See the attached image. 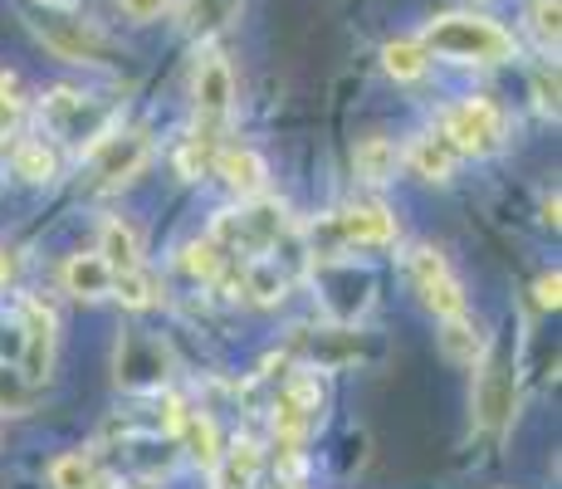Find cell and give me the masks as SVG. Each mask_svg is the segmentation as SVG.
Returning <instances> with one entry per match:
<instances>
[{
	"label": "cell",
	"mask_w": 562,
	"mask_h": 489,
	"mask_svg": "<svg viewBox=\"0 0 562 489\" xmlns=\"http://www.w3.org/2000/svg\"><path fill=\"white\" fill-rule=\"evenodd\" d=\"M382 64H386V74H392L396 84H416V79H426L430 54H426L420 40H392V45L382 49Z\"/></svg>",
	"instance_id": "obj_26"
},
{
	"label": "cell",
	"mask_w": 562,
	"mask_h": 489,
	"mask_svg": "<svg viewBox=\"0 0 562 489\" xmlns=\"http://www.w3.org/2000/svg\"><path fill=\"white\" fill-rule=\"evenodd\" d=\"M426 54L450 64H504L514 59V35L490 15H440L420 35Z\"/></svg>",
	"instance_id": "obj_1"
},
{
	"label": "cell",
	"mask_w": 562,
	"mask_h": 489,
	"mask_svg": "<svg viewBox=\"0 0 562 489\" xmlns=\"http://www.w3.org/2000/svg\"><path fill=\"white\" fill-rule=\"evenodd\" d=\"M533 93H538V108H543L548 118H558V79L553 74H533Z\"/></svg>",
	"instance_id": "obj_35"
},
{
	"label": "cell",
	"mask_w": 562,
	"mask_h": 489,
	"mask_svg": "<svg viewBox=\"0 0 562 489\" xmlns=\"http://www.w3.org/2000/svg\"><path fill=\"white\" fill-rule=\"evenodd\" d=\"M289 289H294V275H289V265L279 255H245L240 259V293L259 309H274V303L289 299Z\"/></svg>",
	"instance_id": "obj_14"
},
{
	"label": "cell",
	"mask_w": 562,
	"mask_h": 489,
	"mask_svg": "<svg viewBox=\"0 0 562 489\" xmlns=\"http://www.w3.org/2000/svg\"><path fill=\"white\" fill-rule=\"evenodd\" d=\"M352 171H358L367 187H386V181H396V171H402V147H396L392 137H362V143L352 147Z\"/></svg>",
	"instance_id": "obj_20"
},
{
	"label": "cell",
	"mask_w": 562,
	"mask_h": 489,
	"mask_svg": "<svg viewBox=\"0 0 562 489\" xmlns=\"http://www.w3.org/2000/svg\"><path fill=\"white\" fill-rule=\"evenodd\" d=\"M318 279V293H323V309L333 313L338 323H358L367 309H372V293H376V275L367 265H352V259H318L313 269Z\"/></svg>",
	"instance_id": "obj_4"
},
{
	"label": "cell",
	"mask_w": 562,
	"mask_h": 489,
	"mask_svg": "<svg viewBox=\"0 0 562 489\" xmlns=\"http://www.w3.org/2000/svg\"><path fill=\"white\" fill-rule=\"evenodd\" d=\"M558 211H562L558 196H543V225H553V231H558Z\"/></svg>",
	"instance_id": "obj_36"
},
{
	"label": "cell",
	"mask_w": 562,
	"mask_h": 489,
	"mask_svg": "<svg viewBox=\"0 0 562 489\" xmlns=\"http://www.w3.org/2000/svg\"><path fill=\"white\" fill-rule=\"evenodd\" d=\"M30 25H35L40 45H45L54 59H64V64H108V54H113V45H108L89 20L40 15V20H30Z\"/></svg>",
	"instance_id": "obj_8"
},
{
	"label": "cell",
	"mask_w": 562,
	"mask_h": 489,
	"mask_svg": "<svg viewBox=\"0 0 562 489\" xmlns=\"http://www.w3.org/2000/svg\"><path fill=\"white\" fill-rule=\"evenodd\" d=\"M440 353L456 367H480L490 357V333L470 313H450V319H440Z\"/></svg>",
	"instance_id": "obj_16"
},
{
	"label": "cell",
	"mask_w": 562,
	"mask_h": 489,
	"mask_svg": "<svg viewBox=\"0 0 562 489\" xmlns=\"http://www.w3.org/2000/svg\"><path fill=\"white\" fill-rule=\"evenodd\" d=\"M528 25H533L538 45L558 54V35H562V0H533V5H528Z\"/></svg>",
	"instance_id": "obj_31"
},
{
	"label": "cell",
	"mask_w": 562,
	"mask_h": 489,
	"mask_svg": "<svg viewBox=\"0 0 562 489\" xmlns=\"http://www.w3.org/2000/svg\"><path fill=\"white\" fill-rule=\"evenodd\" d=\"M10 269H15V265H10V255H5V249H0V289L10 285Z\"/></svg>",
	"instance_id": "obj_37"
},
{
	"label": "cell",
	"mask_w": 562,
	"mask_h": 489,
	"mask_svg": "<svg viewBox=\"0 0 562 489\" xmlns=\"http://www.w3.org/2000/svg\"><path fill=\"white\" fill-rule=\"evenodd\" d=\"M147 162H153V137H147L143 127H123V133L113 127V133L89 152V167L103 187H123V181H133Z\"/></svg>",
	"instance_id": "obj_9"
},
{
	"label": "cell",
	"mask_w": 562,
	"mask_h": 489,
	"mask_svg": "<svg viewBox=\"0 0 562 489\" xmlns=\"http://www.w3.org/2000/svg\"><path fill=\"white\" fill-rule=\"evenodd\" d=\"M15 319H20V338H25L15 367H20V377H25L30 387H40V382H49L54 343H59V319H54V309L45 299H20Z\"/></svg>",
	"instance_id": "obj_6"
},
{
	"label": "cell",
	"mask_w": 562,
	"mask_h": 489,
	"mask_svg": "<svg viewBox=\"0 0 562 489\" xmlns=\"http://www.w3.org/2000/svg\"><path fill=\"white\" fill-rule=\"evenodd\" d=\"M328 241L333 245H392L396 241V215L382 205H348V211L328 215Z\"/></svg>",
	"instance_id": "obj_13"
},
{
	"label": "cell",
	"mask_w": 562,
	"mask_h": 489,
	"mask_svg": "<svg viewBox=\"0 0 562 489\" xmlns=\"http://www.w3.org/2000/svg\"><path fill=\"white\" fill-rule=\"evenodd\" d=\"M440 133H446V143L464 152V157H490V152H499L504 137H509V118H504V108L494 103V98L474 93V98H460L456 108H446Z\"/></svg>",
	"instance_id": "obj_3"
},
{
	"label": "cell",
	"mask_w": 562,
	"mask_h": 489,
	"mask_svg": "<svg viewBox=\"0 0 562 489\" xmlns=\"http://www.w3.org/2000/svg\"><path fill=\"white\" fill-rule=\"evenodd\" d=\"M40 118H45V127L54 137H69V143H79L83 152H93L113 133V118H108L103 108H93V98L79 89H49L45 103H40Z\"/></svg>",
	"instance_id": "obj_5"
},
{
	"label": "cell",
	"mask_w": 562,
	"mask_h": 489,
	"mask_svg": "<svg viewBox=\"0 0 562 489\" xmlns=\"http://www.w3.org/2000/svg\"><path fill=\"white\" fill-rule=\"evenodd\" d=\"M215 177L225 181L240 201H250V196H265V181H269V162L259 157L255 147H215Z\"/></svg>",
	"instance_id": "obj_15"
},
{
	"label": "cell",
	"mask_w": 562,
	"mask_h": 489,
	"mask_svg": "<svg viewBox=\"0 0 562 489\" xmlns=\"http://www.w3.org/2000/svg\"><path fill=\"white\" fill-rule=\"evenodd\" d=\"M64 289L83 303H99V299L113 293V269H108V259L99 255V249H89V255H69L64 259Z\"/></svg>",
	"instance_id": "obj_18"
},
{
	"label": "cell",
	"mask_w": 562,
	"mask_h": 489,
	"mask_svg": "<svg viewBox=\"0 0 562 489\" xmlns=\"http://www.w3.org/2000/svg\"><path fill=\"white\" fill-rule=\"evenodd\" d=\"M99 255L108 259V269H137L143 265V241L123 215H108L99 225Z\"/></svg>",
	"instance_id": "obj_22"
},
{
	"label": "cell",
	"mask_w": 562,
	"mask_h": 489,
	"mask_svg": "<svg viewBox=\"0 0 562 489\" xmlns=\"http://www.w3.org/2000/svg\"><path fill=\"white\" fill-rule=\"evenodd\" d=\"M211 162H215V137L211 133H191L177 152V171L187 181H201V171H211Z\"/></svg>",
	"instance_id": "obj_29"
},
{
	"label": "cell",
	"mask_w": 562,
	"mask_h": 489,
	"mask_svg": "<svg viewBox=\"0 0 562 489\" xmlns=\"http://www.w3.org/2000/svg\"><path fill=\"white\" fill-rule=\"evenodd\" d=\"M514 401H518L514 373L484 357V363L474 367V426L480 431H504L509 426V416H514Z\"/></svg>",
	"instance_id": "obj_11"
},
{
	"label": "cell",
	"mask_w": 562,
	"mask_h": 489,
	"mask_svg": "<svg viewBox=\"0 0 562 489\" xmlns=\"http://www.w3.org/2000/svg\"><path fill=\"white\" fill-rule=\"evenodd\" d=\"M225 265H231V255H225V249L215 245L211 235H201V241L181 245V269H187L191 279H201V285H215V279L225 275Z\"/></svg>",
	"instance_id": "obj_27"
},
{
	"label": "cell",
	"mask_w": 562,
	"mask_h": 489,
	"mask_svg": "<svg viewBox=\"0 0 562 489\" xmlns=\"http://www.w3.org/2000/svg\"><path fill=\"white\" fill-rule=\"evenodd\" d=\"M456 157L460 152L446 143V133H416L402 147V167H411L416 177H426V181H450L456 177Z\"/></svg>",
	"instance_id": "obj_17"
},
{
	"label": "cell",
	"mask_w": 562,
	"mask_h": 489,
	"mask_svg": "<svg viewBox=\"0 0 562 489\" xmlns=\"http://www.w3.org/2000/svg\"><path fill=\"white\" fill-rule=\"evenodd\" d=\"M35 391L40 387H30L25 377H20L15 363H0V411H5V416H20V411H30Z\"/></svg>",
	"instance_id": "obj_30"
},
{
	"label": "cell",
	"mask_w": 562,
	"mask_h": 489,
	"mask_svg": "<svg viewBox=\"0 0 562 489\" xmlns=\"http://www.w3.org/2000/svg\"><path fill=\"white\" fill-rule=\"evenodd\" d=\"M20 113H25V98H20L15 74H0V137H10V133H15Z\"/></svg>",
	"instance_id": "obj_32"
},
{
	"label": "cell",
	"mask_w": 562,
	"mask_h": 489,
	"mask_svg": "<svg viewBox=\"0 0 562 489\" xmlns=\"http://www.w3.org/2000/svg\"><path fill=\"white\" fill-rule=\"evenodd\" d=\"M10 167H15L20 181H30V187H45V181L59 177V152H54L45 137H20L15 152H10Z\"/></svg>",
	"instance_id": "obj_21"
},
{
	"label": "cell",
	"mask_w": 562,
	"mask_h": 489,
	"mask_svg": "<svg viewBox=\"0 0 562 489\" xmlns=\"http://www.w3.org/2000/svg\"><path fill=\"white\" fill-rule=\"evenodd\" d=\"M215 489H221V485H215Z\"/></svg>",
	"instance_id": "obj_39"
},
{
	"label": "cell",
	"mask_w": 562,
	"mask_h": 489,
	"mask_svg": "<svg viewBox=\"0 0 562 489\" xmlns=\"http://www.w3.org/2000/svg\"><path fill=\"white\" fill-rule=\"evenodd\" d=\"M49 485L54 489H103V475L83 451H64L49 465Z\"/></svg>",
	"instance_id": "obj_25"
},
{
	"label": "cell",
	"mask_w": 562,
	"mask_h": 489,
	"mask_svg": "<svg viewBox=\"0 0 562 489\" xmlns=\"http://www.w3.org/2000/svg\"><path fill=\"white\" fill-rule=\"evenodd\" d=\"M161 367H167V357H161L157 343H143V338H127L123 353H117V382L137 387V391H157L161 387Z\"/></svg>",
	"instance_id": "obj_19"
},
{
	"label": "cell",
	"mask_w": 562,
	"mask_h": 489,
	"mask_svg": "<svg viewBox=\"0 0 562 489\" xmlns=\"http://www.w3.org/2000/svg\"><path fill=\"white\" fill-rule=\"evenodd\" d=\"M323 411V382L318 373H294L274 401V436L279 441H304Z\"/></svg>",
	"instance_id": "obj_10"
},
{
	"label": "cell",
	"mask_w": 562,
	"mask_h": 489,
	"mask_svg": "<svg viewBox=\"0 0 562 489\" xmlns=\"http://www.w3.org/2000/svg\"><path fill=\"white\" fill-rule=\"evenodd\" d=\"M108 299H117L123 309H153L157 285H153V275H147L143 265L137 269H113V293H108Z\"/></svg>",
	"instance_id": "obj_28"
},
{
	"label": "cell",
	"mask_w": 562,
	"mask_h": 489,
	"mask_svg": "<svg viewBox=\"0 0 562 489\" xmlns=\"http://www.w3.org/2000/svg\"><path fill=\"white\" fill-rule=\"evenodd\" d=\"M533 299H538V309H558V303H562V275H558V269H548V275H538Z\"/></svg>",
	"instance_id": "obj_34"
},
{
	"label": "cell",
	"mask_w": 562,
	"mask_h": 489,
	"mask_svg": "<svg viewBox=\"0 0 562 489\" xmlns=\"http://www.w3.org/2000/svg\"><path fill=\"white\" fill-rule=\"evenodd\" d=\"M259 465H265V455H259L255 441L225 445L221 460H215V485H221V489H250L259 480Z\"/></svg>",
	"instance_id": "obj_23"
},
{
	"label": "cell",
	"mask_w": 562,
	"mask_h": 489,
	"mask_svg": "<svg viewBox=\"0 0 562 489\" xmlns=\"http://www.w3.org/2000/svg\"><path fill=\"white\" fill-rule=\"evenodd\" d=\"M191 98H196V113H201L205 127L225 123V113L235 108V74H231V64H225L215 49L201 54L196 79H191Z\"/></svg>",
	"instance_id": "obj_12"
},
{
	"label": "cell",
	"mask_w": 562,
	"mask_h": 489,
	"mask_svg": "<svg viewBox=\"0 0 562 489\" xmlns=\"http://www.w3.org/2000/svg\"><path fill=\"white\" fill-rule=\"evenodd\" d=\"M177 441L187 445V455L191 460H201L205 470H215V460H221V431H215V421L205 416V411H187L181 416V426H177Z\"/></svg>",
	"instance_id": "obj_24"
},
{
	"label": "cell",
	"mask_w": 562,
	"mask_h": 489,
	"mask_svg": "<svg viewBox=\"0 0 562 489\" xmlns=\"http://www.w3.org/2000/svg\"><path fill=\"white\" fill-rule=\"evenodd\" d=\"M406 275H411V289L420 293V303H426L436 319L464 313V285L450 275V265H446V255H440V249L416 245L406 255Z\"/></svg>",
	"instance_id": "obj_7"
},
{
	"label": "cell",
	"mask_w": 562,
	"mask_h": 489,
	"mask_svg": "<svg viewBox=\"0 0 562 489\" xmlns=\"http://www.w3.org/2000/svg\"><path fill=\"white\" fill-rule=\"evenodd\" d=\"M284 235H294V225H289L284 205L279 201H265V196H250V201H240L235 211H221L211 225V241L225 249V255H265V249H274Z\"/></svg>",
	"instance_id": "obj_2"
},
{
	"label": "cell",
	"mask_w": 562,
	"mask_h": 489,
	"mask_svg": "<svg viewBox=\"0 0 562 489\" xmlns=\"http://www.w3.org/2000/svg\"><path fill=\"white\" fill-rule=\"evenodd\" d=\"M274 489H304V480H279Z\"/></svg>",
	"instance_id": "obj_38"
},
{
	"label": "cell",
	"mask_w": 562,
	"mask_h": 489,
	"mask_svg": "<svg viewBox=\"0 0 562 489\" xmlns=\"http://www.w3.org/2000/svg\"><path fill=\"white\" fill-rule=\"evenodd\" d=\"M117 5H123V15H127V20H137V25H147V20L167 15V10H171V0H117Z\"/></svg>",
	"instance_id": "obj_33"
}]
</instances>
